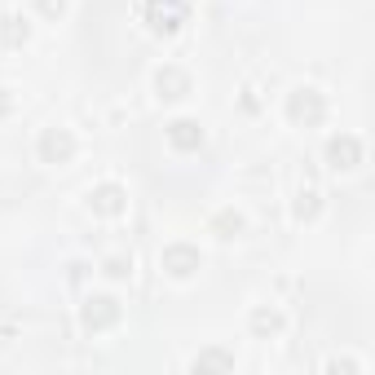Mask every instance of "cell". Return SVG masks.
Masks as SVG:
<instances>
[{
    "label": "cell",
    "mask_w": 375,
    "mask_h": 375,
    "mask_svg": "<svg viewBox=\"0 0 375 375\" xmlns=\"http://www.w3.org/2000/svg\"><path fill=\"white\" fill-rule=\"evenodd\" d=\"M331 159H336V168H353L358 142H353V137H344V142H331Z\"/></svg>",
    "instance_id": "1"
},
{
    "label": "cell",
    "mask_w": 375,
    "mask_h": 375,
    "mask_svg": "<svg viewBox=\"0 0 375 375\" xmlns=\"http://www.w3.org/2000/svg\"><path fill=\"white\" fill-rule=\"evenodd\" d=\"M190 128H194L190 119H177V124H172V142H177V146H190L194 137H199V133H190Z\"/></svg>",
    "instance_id": "2"
}]
</instances>
